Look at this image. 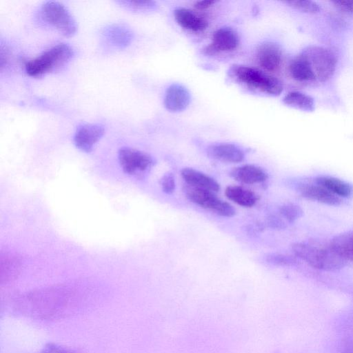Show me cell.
I'll use <instances>...</instances> for the list:
<instances>
[{
    "label": "cell",
    "instance_id": "4316f807",
    "mask_svg": "<svg viewBox=\"0 0 353 353\" xmlns=\"http://www.w3.org/2000/svg\"><path fill=\"white\" fill-rule=\"evenodd\" d=\"M120 3L128 8L136 10L150 9L154 5V2L152 1H125Z\"/></svg>",
    "mask_w": 353,
    "mask_h": 353
},
{
    "label": "cell",
    "instance_id": "7a4b0ae2",
    "mask_svg": "<svg viewBox=\"0 0 353 353\" xmlns=\"http://www.w3.org/2000/svg\"><path fill=\"white\" fill-rule=\"evenodd\" d=\"M73 55L74 51L70 46L65 43L57 44L28 62L26 72L30 77H41L61 69L70 61Z\"/></svg>",
    "mask_w": 353,
    "mask_h": 353
},
{
    "label": "cell",
    "instance_id": "f546056e",
    "mask_svg": "<svg viewBox=\"0 0 353 353\" xmlns=\"http://www.w3.org/2000/svg\"><path fill=\"white\" fill-rule=\"evenodd\" d=\"M216 2L214 0L199 1L194 3V7L198 10H205L213 6Z\"/></svg>",
    "mask_w": 353,
    "mask_h": 353
},
{
    "label": "cell",
    "instance_id": "52a82bcc",
    "mask_svg": "<svg viewBox=\"0 0 353 353\" xmlns=\"http://www.w3.org/2000/svg\"><path fill=\"white\" fill-rule=\"evenodd\" d=\"M118 158L123 171L132 176L144 174L154 164V159L149 154L128 147L119 150Z\"/></svg>",
    "mask_w": 353,
    "mask_h": 353
},
{
    "label": "cell",
    "instance_id": "6da1fadb",
    "mask_svg": "<svg viewBox=\"0 0 353 353\" xmlns=\"http://www.w3.org/2000/svg\"><path fill=\"white\" fill-rule=\"evenodd\" d=\"M294 255L314 268L334 271L342 268L346 261L333 249L330 243L308 240L292 245Z\"/></svg>",
    "mask_w": 353,
    "mask_h": 353
},
{
    "label": "cell",
    "instance_id": "8fae6325",
    "mask_svg": "<svg viewBox=\"0 0 353 353\" xmlns=\"http://www.w3.org/2000/svg\"><path fill=\"white\" fill-rule=\"evenodd\" d=\"M190 101L189 91L183 85L174 83L166 90L164 105L171 112H180L185 110Z\"/></svg>",
    "mask_w": 353,
    "mask_h": 353
},
{
    "label": "cell",
    "instance_id": "4fadbf2b",
    "mask_svg": "<svg viewBox=\"0 0 353 353\" xmlns=\"http://www.w3.org/2000/svg\"><path fill=\"white\" fill-rule=\"evenodd\" d=\"M208 155L216 160L227 163H239L244 159L243 151L232 143L214 144L208 148Z\"/></svg>",
    "mask_w": 353,
    "mask_h": 353
},
{
    "label": "cell",
    "instance_id": "f1b7e54d",
    "mask_svg": "<svg viewBox=\"0 0 353 353\" xmlns=\"http://www.w3.org/2000/svg\"><path fill=\"white\" fill-rule=\"evenodd\" d=\"M332 3L338 8L353 14V1H334Z\"/></svg>",
    "mask_w": 353,
    "mask_h": 353
},
{
    "label": "cell",
    "instance_id": "cb8c5ba5",
    "mask_svg": "<svg viewBox=\"0 0 353 353\" xmlns=\"http://www.w3.org/2000/svg\"><path fill=\"white\" fill-rule=\"evenodd\" d=\"M279 212L283 217L290 223L294 222L303 215L302 209L294 203L283 205L280 207Z\"/></svg>",
    "mask_w": 353,
    "mask_h": 353
},
{
    "label": "cell",
    "instance_id": "83f0119b",
    "mask_svg": "<svg viewBox=\"0 0 353 353\" xmlns=\"http://www.w3.org/2000/svg\"><path fill=\"white\" fill-rule=\"evenodd\" d=\"M39 353H77L76 351L62 345L49 343H47Z\"/></svg>",
    "mask_w": 353,
    "mask_h": 353
},
{
    "label": "cell",
    "instance_id": "2e32d148",
    "mask_svg": "<svg viewBox=\"0 0 353 353\" xmlns=\"http://www.w3.org/2000/svg\"><path fill=\"white\" fill-rule=\"evenodd\" d=\"M230 175L235 180L246 184L261 183L268 178L267 173L261 168L254 165L235 168L230 172Z\"/></svg>",
    "mask_w": 353,
    "mask_h": 353
},
{
    "label": "cell",
    "instance_id": "484cf974",
    "mask_svg": "<svg viewBox=\"0 0 353 353\" xmlns=\"http://www.w3.org/2000/svg\"><path fill=\"white\" fill-rule=\"evenodd\" d=\"M160 185L162 191L165 194H170L175 190V179L174 176L171 172L165 173L160 181Z\"/></svg>",
    "mask_w": 353,
    "mask_h": 353
},
{
    "label": "cell",
    "instance_id": "9c48e42d",
    "mask_svg": "<svg viewBox=\"0 0 353 353\" xmlns=\"http://www.w3.org/2000/svg\"><path fill=\"white\" fill-rule=\"evenodd\" d=\"M104 127L97 123H85L80 125L74 134V143L77 148L90 152L104 134Z\"/></svg>",
    "mask_w": 353,
    "mask_h": 353
},
{
    "label": "cell",
    "instance_id": "3957f363",
    "mask_svg": "<svg viewBox=\"0 0 353 353\" xmlns=\"http://www.w3.org/2000/svg\"><path fill=\"white\" fill-rule=\"evenodd\" d=\"M231 74L239 82L271 96H278L283 91L282 83L276 77L248 66L234 65Z\"/></svg>",
    "mask_w": 353,
    "mask_h": 353
},
{
    "label": "cell",
    "instance_id": "603a6c76",
    "mask_svg": "<svg viewBox=\"0 0 353 353\" xmlns=\"http://www.w3.org/2000/svg\"><path fill=\"white\" fill-rule=\"evenodd\" d=\"M285 3L296 10L308 14H316L321 11V6L312 1L293 0L286 1Z\"/></svg>",
    "mask_w": 353,
    "mask_h": 353
},
{
    "label": "cell",
    "instance_id": "277c9868",
    "mask_svg": "<svg viewBox=\"0 0 353 353\" xmlns=\"http://www.w3.org/2000/svg\"><path fill=\"white\" fill-rule=\"evenodd\" d=\"M300 54L307 62L316 80L325 82L333 76L337 59L330 48L310 46L303 50Z\"/></svg>",
    "mask_w": 353,
    "mask_h": 353
},
{
    "label": "cell",
    "instance_id": "8992f818",
    "mask_svg": "<svg viewBox=\"0 0 353 353\" xmlns=\"http://www.w3.org/2000/svg\"><path fill=\"white\" fill-rule=\"evenodd\" d=\"M184 191L188 199L200 207L221 216L231 217L235 214L233 207L218 198L212 191L190 185L186 186Z\"/></svg>",
    "mask_w": 353,
    "mask_h": 353
},
{
    "label": "cell",
    "instance_id": "9a60e30c",
    "mask_svg": "<svg viewBox=\"0 0 353 353\" xmlns=\"http://www.w3.org/2000/svg\"><path fill=\"white\" fill-rule=\"evenodd\" d=\"M176 23L183 28L192 32H201L208 27V21L192 11L180 8L174 12Z\"/></svg>",
    "mask_w": 353,
    "mask_h": 353
},
{
    "label": "cell",
    "instance_id": "d4e9b609",
    "mask_svg": "<svg viewBox=\"0 0 353 353\" xmlns=\"http://www.w3.org/2000/svg\"><path fill=\"white\" fill-rule=\"evenodd\" d=\"M265 259L270 264L282 266L292 265L296 262L294 257L279 253L268 254L265 256Z\"/></svg>",
    "mask_w": 353,
    "mask_h": 353
},
{
    "label": "cell",
    "instance_id": "7402d4cb",
    "mask_svg": "<svg viewBox=\"0 0 353 353\" xmlns=\"http://www.w3.org/2000/svg\"><path fill=\"white\" fill-rule=\"evenodd\" d=\"M105 36L114 46L120 48L125 47L132 40V32L123 26L112 25L105 30Z\"/></svg>",
    "mask_w": 353,
    "mask_h": 353
},
{
    "label": "cell",
    "instance_id": "7c38bea8",
    "mask_svg": "<svg viewBox=\"0 0 353 353\" xmlns=\"http://www.w3.org/2000/svg\"><path fill=\"white\" fill-rule=\"evenodd\" d=\"M298 191L303 197L323 204L339 205L341 203L339 197L316 183L301 184L299 186Z\"/></svg>",
    "mask_w": 353,
    "mask_h": 353
},
{
    "label": "cell",
    "instance_id": "e0dca14e",
    "mask_svg": "<svg viewBox=\"0 0 353 353\" xmlns=\"http://www.w3.org/2000/svg\"><path fill=\"white\" fill-rule=\"evenodd\" d=\"M315 183L338 197L348 198L353 194V186L340 179L330 176H319Z\"/></svg>",
    "mask_w": 353,
    "mask_h": 353
},
{
    "label": "cell",
    "instance_id": "ba28073f",
    "mask_svg": "<svg viewBox=\"0 0 353 353\" xmlns=\"http://www.w3.org/2000/svg\"><path fill=\"white\" fill-rule=\"evenodd\" d=\"M239 43L236 32L230 28L223 27L216 30L212 38V42L203 49L208 55H214L222 52L235 50Z\"/></svg>",
    "mask_w": 353,
    "mask_h": 353
},
{
    "label": "cell",
    "instance_id": "44dd1931",
    "mask_svg": "<svg viewBox=\"0 0 353 353\" xmlns=\"http://www.w3.org/2000/svg\"><path fill=\"white\" fill-rule=\"evenodd\" d=\"M289 71L292 77L298 81L305 82L316 80L307 62L300 54L290 62Z\"/></svg>",
    "mask_w": 353,
    "mask_h": 353
},
{
    "label": "cell",
    "instance_id": "30bf717a",
    "mask_svg": "<svg viewBox=\"0 0 353 353\" xmlns=\"http://www.w3.org/2000/svg\"><path fill=\"white\" fill-rule=\"evenodd\" d=\"M256 58L259 65L268 71H275L281 65L282 61L281 49L272 41H265L258 48Z\"/></svg>",
    "mask_w": 353,
    "mask_h": 353
},
{
    "label": "cell",
    "instance_id": "4dcf8cb0",
    "mask_svg": "<svg viewBox=\"0 0 353 353\" xmlns=\"http://www.w3.org/2000/svg\"><path fill=\"white\" fill-rule=\"evenodd\" d=\"M343 353H353V343H350L345 349Z\"/></svg>",
    "mask_w": 353,
    "mask_h": 353
},
{
    "label": "cell",
    "instance_id": "5bb4252c",
    "mask_svg": "<svg viewBox=\"0 0 353 353\" xmlns=\"http://www.w3.org/2000/svg\"><path fill=\"white\" fill-rule=\"evenodd\" d=\"M183 180L190 185L212 192L220 190L219 184L212 177L196 170L185 168L181 172Z\"/></svg>",
    "mask_w": 353,
    "mask_h": 353
},
{
    "label": "cell",
    "instance_id": "ffe728a7",
    "mask_svg": "<svg viewBox=\"0 0 353 353\" xmlns=\"http://www.w3.org/2000/svg\"><path fill=\"white\" fill-rule=\"evenodd\" d=\"M288 106L305 112H312L315 108L314 99L305 93L294 91L288 93L283 99Z\"/></svg>",
    "mask_w": 353,
    "mask_h": 353
},
{
    "label": "cell",
    "instance_id": "d6986e66",
    "mask_svg": "<svg viewBox=\"0 0 353 353\" xmlns=\"http://www.w3.org/2000/svg\"><path fill=\"white\" fill-rule=\"evenodd\" d=\"M225 194L230 200L243 207H252L257 201L256 195L253 192L241 186L227 187Z\"/></svg>",
    "mask_w": 353,
    "mask_h": 353
},
{
    "label": "cell",
    "instance_id": "5b68a950",
    "mask_svg": "<svg viewBox=\"0 0 353 353\" xmlns=\"http://www.w3.org/2000/svg\"><path fill=\"white\" fill-rule=\"evenodd\" d=\"M43 20L55 28L66 37L74 35L77 31V24L67 8L57 1H47L41 8Z\"/></svg>",
    "mask_w": 353,
    "mask_h": 353
},
{
    "label": "cell",
    "instance_id": "ac0fdd59",
    "mask_svg": "<svg viewBox=\"0 0 353 353\" xmlns=\"http://www.w3.org/2000/svg\"><path fill=\"white\" fill-rule=\"evenodd\" d=\"M330 244L344 260L353 261V230L335 236Z\"/></svg>",
    "mask_w": 353,
    "mask_h": 353
}]
</instances>
